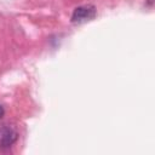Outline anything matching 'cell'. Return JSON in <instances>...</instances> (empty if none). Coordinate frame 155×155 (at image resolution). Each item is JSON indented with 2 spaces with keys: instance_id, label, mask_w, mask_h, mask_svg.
Wrapping results in <instances>:
<instances>
[{
  "instance_id": "7a4b0ae2",
  "label": "cell",
  "mask_w": 155,
  "mask_h": 155,
  "mask_svg": "<svg viewBox=\"0 0 155 155\" xmlns=\"http://www.w3.org/2000/svg\"><path fill=\"white\" fill-rule=\"evenodd\" d=\"M18 133L11 125L2 124L0 125V145L1 147H11L17 140Z\"/></svg>"
},
{
  "instance_id": "6da1fadb",
  "label": "cell",
  "mask_w": 155,
  "mask_h": 155,
  "mask_svg": "<svg viewBox=\"0 0 155 155\" xmlns=\"http://www.w3.org/2000/svg\"><path fill=\"white\" fill-rule=\"evenodd\" d=\"M96 17V8L93 6H80L74 10L71 15V22L75 24L91 21Z\"/></svg>"
},
{
  "instance_id": "3957f363",
  "label": "cell",
  "mask_w": 155,
  "mask_h": 155,
  "mask_svg": "<svg viewBox=\"0 0 155 155\" xmlns=\"http://www.w3.org/2000/svg\"><path fill=\"white\" fill-rule=\"evenodd\" d=\"M2 116H4V108L0 105V119H1Z\"/></svg>"
}]
</instances>
